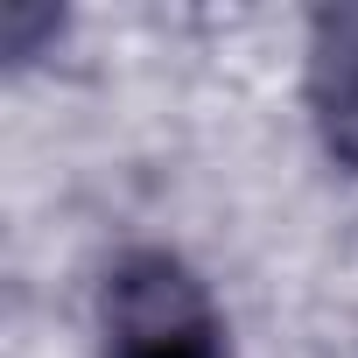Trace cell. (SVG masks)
Returning <instances> with one entry per match:
<instances>
[{"mask_svg":"<svg viewBox=\"0 0 358 358\" xmlns=\"http://www.w3.org/2000/svg\"><path fill=\"white\" fill-rule=\"evenodd\" d=\"M106 358H225L211 295L183 260L134 253L106 288Z\"/></svg>","mask_w":358,"mask_h":358,"instance_id":"1","label":"cell"},{"mask_svg":"<svg viewBox=\"0 0 358 358\" xmlns=\"http://www.w3.org/2000/svg\"><path fill=\"white\" fill-rule=\"evenodd\" d=\"M316 57H323L316 85H323V106H330V141H344L358 155V15H330Z\"/></svg>","mask_w":358,"mask_h":358,"instance_id":"2","label":"cell"}]
</instances>
